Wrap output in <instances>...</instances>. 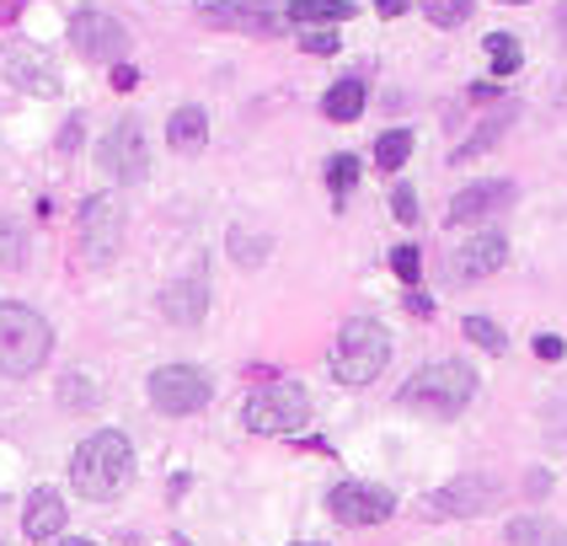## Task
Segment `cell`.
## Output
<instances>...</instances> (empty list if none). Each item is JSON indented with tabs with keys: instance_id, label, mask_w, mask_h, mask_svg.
Returning a JSON list of instances; mask_svg holds the SVG:
<instances>
[{
	"instance_id": "obj_1",
	"label": "cell",
	"mask_w": 567,
	"mask_h": 546,
	"mask_svg": "<svg viewBox=\"0 0 567 546\" xmlns=\"http://www.w3.org/2000/svg\"><path fill=\"white\" fill-rule=\"evenodd\" d=\"M134 482V445L118 429H96L92 440H81V450L70 455V487L86 504H113Z\"/></svg>"
},
{
	"instance_id": "obj_2",
	"label": "cell",
	"mask_w": 567,
	"mask_h": 546,
	"mask_svg": "<svg viewBox=\"0 0 567 546\" xmlns=\"http://www.w3.org/2000/svg\"><path fill=\"white\" fill-rule=\"evenodd\" d=\"M472 396H476V370L461 364V359H434V364L412 370L402 391H396V402L423 418H461L472 408Z\"/></svg>"
},
{
	"instance_id": "obj_3",
	"label": "cell",
	"mask_w": 567,
	"mask_h": 546,
	"mask_svg": "<svg viewBox=\"0 0 567 546\" xmlns=\"http://www.w3.org/2000/svg\"><path fill=\"white\" fill-rule=\"evenodd\" d=\"M54 353V327L22 300H0V375L22 381Z\"/></svg>"
},
{
	"instance_id": "obj_4",
	"label": "cell",
	"mask_w": 567,
	"mask_h": 546,
	"mask_svg": "<svg viewBox=\"0 0 567 546\" xmlns=\"http://www.w3.org/2000/svg\"><path fill=\"white\" fill-rule=\"evenodd\" d=\"M391 364V332L375 317H348L332 349V375L343 385H370Z\"/></svg>"
},
{
	"instance_id": "obj_5",
	"label": "cell",
	"mask_w": 567,
	"mask_h": 546,
	"mask_svg": "<svg viewBox=\"0 0 567 546\" xmlns=\"http://www.w3.org/2000/svg\"><path fill=\"white\" fill-rule=\"evenodd\" d=\"M306 418H311V396H306V385L295 381H274L252 391V402L241 408V423H247V434H295V429H306Z\"/></svg>"
},
{
	"instance_id": "obj_6",
	"label": "cell",
	"mask_w": 567,
	"mask_h": 546,
	"mask_svg": "<svg viewBox=\"0 0 567 546\" xmlns=\"http://www.w3.org/2000/svg\"><path fill=\"white\" fill-rule=\"evenodd\" d=\"M0 81H11L17 92H28V96H60L64 92L60 64L49 60V49L32 43V38L0 43Z\"/></svg>"
},
{
	"instance_id": "obj_7",
	"label": "cell",
	"mask_w": 567,
	"mask_h": 546,
	"mask_svg": "<svg viewBox=\"0 0 567 546\" xmlns=\"http://www.w3.org/2000/svg\"><path fill=\"white\" fill-rule=\"evenodd\" d=\"M124 253V204L113 193H92L81 204V257L92 268H107Z\"/></svg>"
},
{
	"instance_id": "obj_8",
	"label": "cell",
	"mask_w": 567,
	"mask_h": 546,
	"mask_svg": "<svg viewBox=\"0 0 567 546\" xmlns=\"http://www.w3.org/2000/svg\"><path fill=\"white\" fill-rule=\"evenodd\" d=\"M145 391H151V408L166 418H188L198 413L204 402H209V375L204 370H193V364H161V370H151V381H145Z\"/></svg>"
},
{
	"instance_id": "obj_9",
	"label": "cell",
	"mask_w": 567,
	"mask_h": 546,
	"mask_svg": "<svg viewBox=\"0 0 567 546\" xmlns=\"http://www.w3.org/2000/svg\"><path fill=\"white\" fill-rule=\"evenodd\" d=\"M96 166L113 177V183H145L151 172V145H145V128L124 119V124L107 128V140L96 145Z\"/></svg>"
},
{
	"instance_id": "obj_10",
	"label": "cell",
	"mask_w": 567,
	"mask_h": 546,
	"mask_svg": "<svg viewBox=\"0 0 567 546\" xmlns=\"http://www.w3.org/2000/svg\"><path fill=\"white\" fill-rule=\"evenodd\" d=\"M327 509L338 525H380L396 514V493L391 487H375V482H338Z\"/></svg>"
},
{
	"instance_id": "obj_11",
	"label": "cell",
	"mask_w": 567,
	"mask_h": 546,
	"mask_svg": "<svg viewBox=\"0 0 567 546\" xmlns=\"http://www.w3.org/2000/svg\"><path fill=\"white\" fill-rule=\"evenodd\" d=\"M204 22L220 32H252V38H274V32L289 28L284 6H274V0H220V6L204 11Z\"/></svg>"
},
{
	"instance_id": "obj_12",
	"label": "cell",
	"mask_w": 567,
	"mask_h": 546,
	"mask_svg": "<svg viewBox=\"0 0 567 546\" xmlns=\"http://www.w3.org/2000/svg\"><path fill=\"white\" fill-rule=\"evenodd\" d=\"M504 262H508L504 230H472V236L450 253V279H455V285H482V279L498 274Z\"/></svg>"
},
{
	"instance_id": "obj_13",
	"label": "cell",
	"mask_w": 567,
	"mask_h": 546,
	"mask_svg": "<svg viewBox=\"0 0 567 546\" xmlns=\"http://www.w3.org/2000/svg\"><path fill=\"white\" fill-rule=\"evenodd\" d=\"M70 43H75L81 60H118L128 49V32L118 28L107 11H92V6H86V11L70 17Z\"/></svg>"
},
{
	"instance_id": "obj_14",
	"label": "cell",
	"mask_w": 567,
	"mask_h": 546,
	"mask_svg": "<svg viewBox=\"0 0 567 546\" xmlns=\"http://www.w3.org/2000/svg\"><path fill=\"white\" fill-rule=\"evenodd\" d=\"M493 498H498V482H493V477H455V482H444L440 493L423 504V514H429V519H450V514H482Z\"/></svg>"
},
{
	"instance_id": "obj_15",
	"label": "cell",
	"mask_w": 567,
	"mask_h": 546,
	"mask_svg": "<svg viewBox=\"0 0 567 546\" xmlns=\"http://www.w3.org/2000/svg\"><path fill=\"white\" fill-rule=\"evenodd\" d=\"M508 198H514V183H472V188L455 193V204H450V230L455 225H487L498 209H508Z\"/></svg>"
},
{
	"instance_id": "obj_16",
	"label": "cell",
	"mask_w": 567,
	"mask_h": 546,
	"mask_svg": "<svg viewBox=\"0 0 567 546\" xmlns=\"http://www.w3.org/2000/svg\"><path fill=\"white\" fill-rule=\"evenodd\" d=\"M209 311V285H204V274H183V279H172V285L161 289V317L172 321V327H198Z\"/></svg>"
},
{
	"instance_id": "obj_17",
	"label": "cell",
	"mask_w": 567,
	"mask_h": 546,
	"mask_svg": "<svg viewBox=\"0 0 567 546\" xmlns=\"http://www.w3.org/2000/svg\"><path fill=\"white\" fill-rule=\"evenodd\" d=\"M22 530H28V542H60L64 498L54 493V487H32L28 509H22Z\"/></svg>"
},
{
	"instance_id": "obj_18",
	"label": "cell",
	"mask_w": 567,
	"mask_h": 546,
	"mask_svg": "<svg viewBox=\"0 0 567 546\" xmlns=\"http://www.w3.org/2000/svg\"><path fill=\"white\" fill-rule=\"evenodd\" d=\"M204 140H209V113H204L198 102H183V107L166 119V145L183 151V156H193Z\"/></svg>"
},
{
	"instance_id": "obj_19",
	"label": "cell",
	"mask_w": 567,
	"mask_h": 546,
	"mask_svg": "<svg viewBox=\"0 0 567 546\" xmlns=\"http://www.w3.org/2000/svg\"><path fill=\"white\" fill-rule=\"evenodd\" d=\"M284 17L289 22H300V28H338L348 17H359L348 0H289L284 6Z\"/></svg>"
},
{
	"instance_id": "obj_20",
	"label": "cell",
	"mask_w": 567,
	"mask_h": 546,
	"mask_svg": "<svg viewBox=\"0 0 567 546\" xmlns=\"http://www.w3.org/2000/svg\"><path fill=\"white\" fill-rule=\"evenodd\" d=\"M321 113H327L332 124H353V119L364 113V81H359V75H348V81H338L332 92L321 96Z\"/></svg>"
},
{
	"instance_id": "obj_21",
	"label": "cell",
	"mask_w": 567,
	"mask_h": 546,
	"mask_svg": "<svg viewBox=\"0 0 567 546\" xmlns=\"http://www.w3.org/2000/svg\"><path fill=\"white\" fill-rule=\"evenodd\" d=\"M28 268V225L0 215V274H22Z\"/></svg>"
},
{
	"instance_id": "obj_22",
	"label": "cell",
	"mask_w": 567,
	"mask_h": 546,
	"mask_svg": "<svg viewBox=\"0 0 567 546\" xmlns=\"http://www.w3.org/2000/svg\"><path fill=\"white\" fill-rule=\"evenodd\" d=\"M504 536L508 546H563V530L551 519H514Z\"/></svg>"
},
{
	"instance_id": "obj_23",
	"label": "cell",
	"mask_w": 567,
	"mask_h": 546,
	"mask_svg": "<svg viewBox=\"0 0 567 546\" xmlns=\"http://www.w3.org/2000/svg\"><path fill=\"white\" fill-rule=\"evenodd\" d=\"M482 49H487V60H493L498 75H514V70L525 64V49H519V38H514V32H487V43H482Z\"/></svg>"
},
{
	"instance_id": "obj_24",
	"label": "cell",
	"mask_w": 567,
	"mask_h": 546,
	"mask_svg": "<svg viewBox=\"0 0 567 546\" xmlns=\"http://www.w3.org/2000/svg\"><path fill=\"white\" fill-rule=\"evenodd\" d=\"M417 11H423V17H429L440 32H455V28H466L472 0H417Z\"/></svg>"
},
{
	"instance_id": "obj_25",
	"label": "cell",
	"mask_w": 567,
	"mask_h": 546,
	"mask_svg": "<svg viewBox=\"0 0 567 546\" xmlns=\"http://www.w3.org/2000/svg\"><path fill=\"white\" fill-rule=\"evenodd\" d=\"M412 156V128H385L375 140V166L380 172H396Z\"/></svg>"
},
{
	"instance_id": "obj_26",
	"label": "cell",
	"mask_w": 567,
	"mask_h": 546,
	"mask_svg": "<svg viewBox=\"0 0 567 546\" xmlns=\"http://www.w3.org/2000/svg\"><path fill=\"white\" fill-rule=\"evenodd\" d=\"M508 119H514V107H504L498 119H487V124H482L472 140L461 145V151H450V161H472V156H482V151H493V140H498V134L508 128Z\"/></svg>"
},
{
	"instance_id": "obj_27",
	"label": "cell",
	"mask_w": 567,
	"mask_h": 546,
	"mask_svg": "<svg viewBox=\"0 0 567 546\" xmlns=\"http://www.w3.org/2000/svg\"><path fill=\"white\" fill-rule=\"evenodd\" d=\"M391 274H396V279H402L408 289H417V279H423V253H417L412 241L391 247Z\"/></svg>"
},
{
	"instance_id": "obj_28",
	"label": "cell",
	"mask_w": 567,
	"mask_h": 546,
	"mask_svg": "<svg viewBox=\"0 0 567 546\" xmlns=\"http://www.w3.org/2000/svg\"><path fill=\"white\" fill-rule=\"evenodd\" d=\"M268 247H274L268 236H252V230H241V225L230 230V257H236V262H247V268H252V262H262V257H268Z\"/></svg>"
},
{
	"instance_id": "obj_29",
	"label": "cell",
	"mask_w": 567,
	"mask_h": 546,
	"mask_svg": "<svg viewBox=\"0 0 567 546\" xmlns=\"http://www.w3.org/2000/svg\"><path fill=\"white\" fill-rule=\"evenodd\" d=\"M466 338H472L476 349H487V353H504L508 349L504 327H498V321H487V317H466Z\"/></svg>"
},
{
	"instance_id": "obj_30",
	"label": "cell",
	"mask_w": 567,
	"mask_h": 546,
	"mask_svg": "<svg viewBox=\"0 0 567 546\" xmlns=\"http://www.w3.org/2000/svg\"><path fill=\"white\" fill-rule=\"evenodd\" d=\"M353 183H359V161H353V156H332V161H327V188L348 193Z\"/></svg>"
},
{
	"instance_id": "obj_31",
	"label": "cell",
	"mask_w": 567,
	"mask_h": 546,
	"mask_svg": "<svg viewBox=\"0 0 567 546\" xmlns=\"http://www.w3.org/2000/svg\"><path fill=\"white\" fill-rule=\"evenodd\" d=\"M60 396H64V408H96V385L86 375H64Z\"/></svg>"
},
{
	"instance_id": "obj_32",
	"label": "cell",
	"mask_w": 567,
	"mask_h": 546,
	"mask_svg": "<svg viewBox=\"0 0 567 546\" xmlns=\"http://www.w3.org/2000/svg\"><path fill=\"white\" fill-rule=\"evenodd\" d=\"M300 49H306V54H338L343 38H338V28H311L306 38H300Z\"/></svg>"
},
{
	"instance_id": "obj_33",
	"label": "cell",
	"mask_w": 567,
	"mask_h": 546,
	"mask_svg": "<svg viewBox=\"0 0 567 546\" xmlns=\"http://www.w3.org/2000/svg\"><path fill=\"white\" fill-rule=\"evenodd\" d=\"M391 215L402 225L417 220V198H412V188H391Z\"/></svg>"
},
{
	"instance_id": "obj_34",
	"label": "cell",
	"mask_w": 567,
	"mask_h": 546,
	"mask_svg": "<svg viewBox=\"0 0 567 546\" xmlns=\"http://www.w3.org/2000/svg\"><path fill=\"white\" fill-rule=\"evenodd\" d=\"M563 353H567V343L557 338V332H546V338H536V359H546V364H557Z\"/></svg>"
},
{
	"instance_id": "obj_35",
	"label": "cell",
	"mask_w": 567,
	"mask_h": 546,
	"mask_svg": "<svg viewBox=\"0 0 567 546\" xmlns=\"http://www.w3.org/2000/svg\"><path fill=\"white\" fill-rule=\"evenodd\" d=\"M140 86V70L134 64H113V92H134Z\"/></svg>"
},
{
	"instance_id": "obj_36",
	"label": "cell",
	"mask_w": 567,
	"mask_h": 546,
	"mask_svg": "<svg viewBox=\"0 0 567 546\" xmlns=\"http://www.w3.org/2000/svg\"><path fill=\"white\" fill-rule=\"evenodd\" d=\"M402 306H408V317H434V300H429L423 289H408V300H402Z\"/></svg>"
},
{
	"instance_id": "obj_37",
	"label": "cell",
	"mask_w": 567,
	"mask_h": 546,
	"mask_svg": "<svg viewBox=\"0 0 567 546\" xmlns=\"http://www.w3.org/2000/svg\"><path fill=\"white\" fill-rule=\"evenodd\" d=\"M75 140H81V119H70V124L60 128V151H75Z\"/></svg>"
},
{
	"instance_id": "obj_38",
	"label": "cell",
	"mask_w": 567,
	"mask_h": 546,
	"mask_svg": "<svg viewBox=\"0 0 567 546\" xmlns=\"http://www.w3.org/2000/svg\"><path fill=\"white\" fill-rule=\"evenodd\" d=\"M466 96H472V102H504V92H498V86H482V81H476Z\"/></svg>"
},
{
	"instance_id": "obj_39",
	"label": "cell",
	"mask_w": 567,
	"mask_h": 546,
	"mask_svg": "<svg viewBox=\"0 0 567 546\" xmlns=\"http://www.w3.org/2000/svg\"><path fill=\"white\" fill-rule=\"evenodd\" d=\"M28 11V0H0V22H17Z\"/></svg>"
},
{
	"instance_id": "obj_40",
	"label": "cell",
	"mask_w": 567,
	"mask_h": 546,
	"mask_svg": "<svg viewBox=\"0 0 567 546\" xmlns=\"http://www.w3.org/2000/svg\"><path fill=\"white\" fill-rule=\"evenodd\" d=\"M408 6H412V0H375V11H380V17H402Z\"/></svg>"
},
{
	"instance_id": "obj_41",
	"label": "cell",
	"mask_w": 567,
	"mask_h": 546,
	"mask_svg": "<svg viewBox=\"0 0 567 546\" xmlns=\"http://www.w3.org/2000/svg\"><path fill=\"white\" fill-rule=\"evenodd\" d=\"M54 546H96V542H81V536H64V542H54Z\"/></svg>"
},
{
	"instance_id": "obj_42",
	"label": "cell",
	"mask_w": 567,
	"mask_h": 546,
	"mask_svg": "<svg viewBox=\"0 0 567 546\" xmlns=\"http://www.w3.org/2000/svg\"><path fill=\"white\" fill-rule=\"evenodd\" d=\"M563 32H567V6H563Z\"/></svg>"
},
{
	"instance_id": "obj_43",
	"label": "cell",
	"mask_w": 567,
	"mask_h": 546,
	"mask_svg": "<svg viewBox=\"0 0 567 546\" xmlns=\"http://www.w3.org/2000/svg\"><path fill=\"white\" fill-rule=\"evenodd\" d=\"M504 6H525V0H504Z\"/></svg>"
}]
</instances>
